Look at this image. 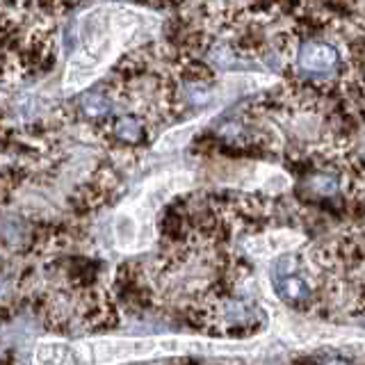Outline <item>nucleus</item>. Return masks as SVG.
I'll list each match as a JSON object with an SVG mask.
<instances>
[{"label":"nucleus","instance_id":"1","mask_svg":"<svg viewBox=\"0 0 365 365\" xmlns=\"http://www.w3.org/2000/svg\"><path fill=\"white\" fill-rule=\"evenodd\" d=\"M137 30V14L123 7L91 9L78 23L76 51L68 60L64 89H83L106 68Z\"/></svg>","mask_w":365,"mask_h":365},{"label":"nucleus","instance_id":"2","mask_svg":"<svg viewBox=\"0 0 365 365\" xmlns=\"http://www.w3.org/2000/svg\"><path fill=\"white\" fill-rule=\"evenodd\" d=\"M208 347L192 340H160V338H96V340H48L39 342L34 359L39 365H112L153 354L205 351Z\"/></svg>","mask_w":365,"mask_h":365},{"label":"nucleus","instance_id":"3","mask_svg":"<svg viewBox=\"0 0 365 365\" xmlns=\"http://www.w3.org/2000/svg\"><path fill=\"white\" fill-rule=\"evenodd\" d=\"M274 292L288 306L304 308L313 299V281L304 269V260L297 254H283L272 262L269 269Z\"/></svg>","mask_w":365,"mask_h":365},{"label":"nucleus","instance_id":"4","mask_svg":"<svg viewBox=\"0 0 365 365\" xmlns=\"http://www.w3.org/2000/svg\"><path fill=\"white\" fill-rule=\"evenodd\" d=\"M340 60V53L327 41H304L297 48V64L308 73H327Z\"/></svg>","mask_w":365,"mask_h":365},{"label":"nucleus","instance_id":"5","mask_svg":"<svg viewBox=\"0 0 365 365\" xmlns=\"http://www.w3.org/2000/svg\"><path fill=\"white\" fill-rule=\"evenodd\" d=\"M114 135L123 142H140L142 140V123L135 117H119L114 121Z\"/></svg>","mask_w":365,"mask_h":365},{"label":"nucleus","instance_id":"6","mask_svg":"<svg viewBox=\"0 0 365 365\" xmlns=\"http://www.w3.org/2000/svg\"><path fill=\"white\" fill-rule=\"evenodd\" d=\"M83 110L89 117H101V114H108L110 110V101L103 94H87L83 98Z\"/></svg>","mask_w":365,"mask_h":365},{"label":"nucleus","instance_id":"7","mask_svg":"<svg viewBox=\"0 0 365 365\" xmlns=\"http://www.w3.org/2000/svg\"><path fill=\"white\" fill-rule=\"evenodd\" d=\"M311 187L317 192V194H322V197H331V194H336L338 187H340V182L336 176H329V174H319L311 180Z\"/></svg>","mask_w":365,"mask_h":365},{"label":"nucleus","instance_id":"8","mask_svg":"<svg viewBox=\"0 0 365 365\" xmlns=\"http://www.w3.org/2000/svg\"><path fill=\"white\" fill-rule=\"evenodd\" d=\"M324 365H349L347 361H342V359H331V361H327Z\"/></svg>","mask_w":365,"mask_h":365}]
</instances>
